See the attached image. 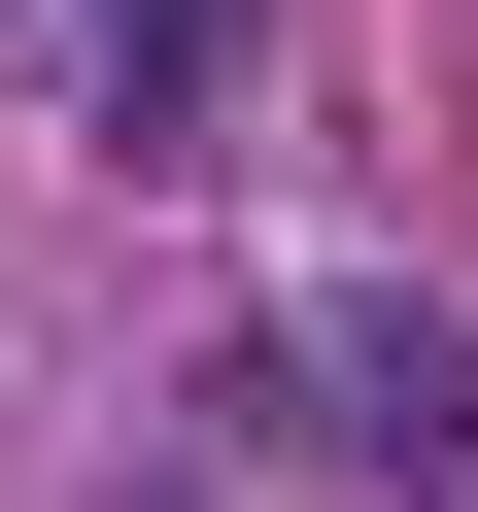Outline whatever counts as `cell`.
Listing matches in <instances>:
<instances>
[{
	"label": "cell",
	"instance_id": "6da1fadb",
	"mask_svg": "<svg viewBox=\"0 0 478 512\" xmlns=\"http://www.w3.org/2000/svg\"><path fill=\"white\" fill-rule=\"evenodd\" d=\"M0 69H35L69 137H205L239 103V0H0Z\"/></svg>",
	"mask_w": 478,
	"mask_h": 512
},
{
	"label": "cell",
	"instance_id": "7a4b0ae2",
	"mask_svg": "<svg viewBox=\"0 0 478 512\" xmlns=\"http://www.w3.org/2000/svg\"><path fill=\"white\" fill-rule=\"evenodd\" d=\"M308 376H342V444H478V376H444V308H342Z\"/></svg>",
	"mask_w": 478,
	"mask_h": 512
}]
</instances>
